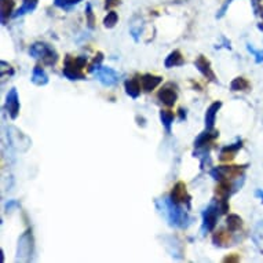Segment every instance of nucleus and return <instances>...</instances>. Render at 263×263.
<instances>
[{"mask_svg": "<svg viewBox=\"0 0 263 263\" xmlns=\"http://www.w3.org/2000/svg\"><path fill=\"white\" fill-rule=\"evenodd\" d=\"M251 88L250 82L244 78H236L230 83V91L238 92V91H248Z\"/></svg>", "mask_w": 263, "mask_h": 263, "instance_id": "nucleus-24", "label": "nucleus"}, {"mask_svg": "<svg viewBox=\"0 0 263 263\" xmlns=\"http://www.w3.org/2000/svg\"><path fill=\"white\" fill-rule=\"evenodd\" d=\"M223 208H222V204H220L219 200L214 199L211 203L208 204L207 208L201 212V216H203V223H201V233L207 234L211 233L212 230L215 229L216 223H218V219H219L220 215H223Z\"/></svg>", "mask_w": 263, "mask_h": 263, "instance_id": "nucleus-3", "label": "nucleus"}, {"mask_svg": "<svg viewBox=\"0 0 263 263\" xmlns=\"http://www.w3.org/2000/svg\"><path fill=\"white\" fill-rule=\"evenodd\" d=\"M33 254V237H32V232H26L21 236L20 241H18V252H17V260L22 262H29L32 259Z\"/></svg>", "mask_w": 263, "mask_h": 263, "instance_id": "nucleus-7", "label": "nucleus"}, {"mask_svg": "<svg viewBox=\"0 0 263 263\" xmlns=\"http://www.w3.org/2000/svg\"><path fill=\"white\" fill-rule=\"evenodd\" d=\"M92 74H94L95 79L105 87L116 86L121 79V73H119L117 70L112 69V68H109V66H102V65H101L100 68L95 70Z\"/></svg>", "mask_w": 263, "mask_h": 263, "instance_id": "nucleus-6", "label": "nucleus"}, {"mask_svg": "<svg viewBox=\"0 0 263 263\" xmlns=\"http://www.w3.org/2000/svg\"><path fill=\"white\" fill-rule=\"evenodd\" d=\"M185 65V58L182 57V52L179 50H174L168 54V57L164 61V66L167 69L171 68H178V66H183Z\"/></svg>", "mask_w": 263, "mask_h": 263, "instance_id": "nucleus-16", "label": "nucleus"}, {"mask_svg": "<svg viewBox=\"0 0 263 263\" xmlns=\"http://www.w3.org/2000/svg\"><path fill=\"white\" fill-rule=\"evenodd\" d=\"M246 168L247 165H220V167H214L210 171V175L218 182L230 181V179L244 177Z\"/></svg>", "mask_w": 263, "mask_h": 263, "instance_id": "nucleus-5", "label": "nucleus"}, {"mask_svg": "<svg viewBox=\"0 0 263 263\" xmlns=\"http://www.w3.org/2000/svg\"><path fill=\"white\" fill-rule=\"evenodd\" d=\"M83 0H54V6L62 10H70L74 6H78Z\"/></svg>", "mask_w": 263, "mask_h": 263, "instance_id": "nucleus-25", "label": "nucleus"}, {"mask_svg": "<svg viewBox=\"0 0 263 263\" xmlns=\"http://www.w3.org/2000/svg\"><path fill=\"white\" fill-rule=\"evenodd\" d=\"M212 242H214L216 247L233 246V244H232V240H230V234L223 232V230H219V232L214 233V236H212Z\"/></svg>", "mask_w": 263, "mask_h": 263, "instance_id": "nucleus-21", "label": "nucleus"}, {"mask_svg": "<svg viewBox=\"0 0 263 263\" xmlns=\"http://www.w3.org/2000/svg\"><path fill=\"white\" fill-rule=\"evenodd\" d=\"M102 61H104V54H102V52H97V55H95V58L92 60L91 65L88 66V72H90V73H94L95 70L98 69L101 65H102Z\"/></svg>", "mask_w": 263, "mask_h": 263, "instance_id": "nucleus-27", "label": "nucleus"}, {"mask_svg": "<svg viewBox=\"0 0 263 263\" xmlns=\"http://www.w3.org/2000/svg\"><path fill=\"white\" fill-rule=\"evenodd\" d=\"M124 88L129 98L138 100L139 95H141V88H142V86H141V82L137 80V79H128V80L124 82Z\"/></svg>", "mask_w": 263, "mask_h": 263, "instance_id": "nucleus-17", "label": "nucleus"}, {"mask_svg": "<svg viewBox=\"0 0 263 263\" xmlns=\"http://www.w3.org/2000/svg\"><path fill=\"white\" fill-rule=\"evenodd\" d=\"M179 120L181 121L186 120V110L183 108L179 109Z\"/></svg>", "mask_w": 263, "mask_h": 263, "instance_id": "nucleus-33", "label": "nucleus"}, {"mask_svg": "<svg viewBox=\"0 0 263 263\" xmlns=\"http://www.w3.org/2000/svg\"><path fill=\"white\" fill-rule=\"evenodd\" d=\"M30 82L33 83V84H36V86L43 87L46 86V84H48L50 79H48V74L46 73V70H44L42 66L37 65V66H35L33 70H32V78H30Z\"/></svg>", "mask_w": 263, "mask_h": 263, "instance_id": "nucleus-18", "label": "nucleus"}, {"mask_svg": "<svg viewBox=\"0 0 263 263\" xmlns=\"http://www.w3.org/2000/svg\"><path fill=\"white\" fill-rule=\"evenodd\" d=\"M37 3H39V0H24V3L21 5V7L15 10V13L13 14V18L22 17V15H25V14L35 11L36 7H37Z\"/></svg>", "mask_w": 263, "mask_h": 263, "instance_id": "nucleus-19", "label": "nucleus"}, {"mask_svg": "<svg viewBox=\"0 0 263 263\" xmlns=\"http://www.w3.org/2000/svg\"><path fill=\"white\" fill-rule=\"evenodd\" d=\"M226 226H228L230 233H234V232L240 230L242 226L241 216H238L237 214H229L228 218H226Z\"/></svg>", "mask_w": 263, "mask_h": 263, "instance_id": "nucleus-22", "label": "nucleus"}, {"mask_svg": "<svg viewBox=\"0 0 263 263\" xmlns=\"http://www.w3.org/2000/svg\"><path fill=\"white\" fill-rule=\"evenodd\" d=\"M170 197H171V200L175 201L177 204H185L187 210H190V207H192V205H190V204H192V196L187 193L185 182H177V183L174 185L171 193H170Z\"/></svg>", "mask_w": 263, "mask_h": 263, "instance_id": "nucleus-8", "label": "nucleus"}, {"mask_svg": "<svg viewBox=\"0 0 263 263\" xmlns=\"http://www.w3.org/2000/svg\"><path fill=\"white\" fill-rule=\"evenodd\" d=\"M86 17H87V24H88V28L92 29L95 26V17L94 13H92V7H91L90 3H87L86 6Z\"/></svg>", "mask_w": 263, "mask_h": 263, "instance_id": "nucleus-29", "label": "nucleus"}, {"mask_svg": "<svg viewBox=\"0 0 263 263\" xmlns=\"http://www.w3.org/2000/svg\"><path fill=\"white\" fill-rule=\"evenodd\" d=\"M219 137V133L215 131V129H204L201 134H199V137L194 139V147L196 149H207V146L212 145V142L215 141L216 138Z\"/></svg>", "mask_w": 263, "mask_h": 263, "instance_id": "nucleus-11", "label": "nucleus"}, {"mask_svg": "<svg viewBox=\"0 0 263 263\" xmlns=\"http://www.w3.org/2000/svg\"><path fill=\"white\" fill-rule=\"evenodd\" d=\"M174 120H175V116L171 110H160V121L163 124L164 129L167 134H171V128H173Z\"/></svg>", "mask_w": 263, "mask_h": 263, "instance_id": "nucleus-20", "label": "nucleus"}, {"mask_svg": "<svg viewBox=\"0 0 263 263\" xmlns=\"http://www.w3.org/2000/svg\"><path fill=\"white\" fill-rule=\"evenodd\" d=\"M242 147V141L238 139L237 142L233 145H229V146H223L219 152V160L220 161H232L236 157L237 152Z\"/></svg>", "mask_w": 263, "mask_h": 263, "instance_id": "nucleus-15", "label": "nucleus"}, {"mask_svg": "<svg viewBox=\"0 0 263 263\" xmlns=\"http://www.w3.org/2000/svg\"><path fill=\"white\" fill-rule=\"evenodd\" d=\"M256 26H258L259 30H262V32H263V21L260 22V24H258V25H256Z\"/></svg>", "mask_w": 263, "mask_h": 263, "instance_id": "nucleus-34", "label": "nucleus"}, {"mask_svg": "<svg viewBox=\"0 0 263 263\" xmlns=\"http://www.w3.org/2000/svg\"><path fill=\"white\" fill-rule=\"evenodd\" d=\"M247 50L255 57V62L256 64H262L263 62V50H258V48H255L252 44L247 43Z\"/></svg>", "mask_w": 263, "mask_h": 263, "instance_id": "nucleus-28", "label": "nucleus"}, {"mask_svg": "<svg viewBox=\"0 0 263 263\" xmlns=\"http://www.w3.org/2000/svg\"><path fill=\"white\" fill-rule=\"evenodd\" d=\"M194 66H196V69L199 70L200 73L203 74L205 79H208L210 82L218 83V79H216L215 72H214L211 68V62H210V61H208L205 57L204 55L197 57V60L194 61Z\"/></svg>", "mask_w": 263, "mask_h": 263, "instance_id": "nucleus-10", "label": "nucleus"}, {"mask_svg": "<svg viewBox=\"0 0 263 263\" xmlns=\"http://www.w3.org/2000/svg\"><path fill=\"white\" fill-rule=\"evenodd\" d=\"M139 82H141L142 90L145 91V92H152V91L155 90L156 87H159L160 84L163 83V78H160V76H155V74L146 73V74H142V76H141Z\"/></svg>", "mask_w": 263, "mask_h": 263, "instance_id": "nucleus-14", "label": "nucleus"}, {"mask_svg": "<svg viewBox=\"0 0 263 263\" xmlns=\"http://www.w3.org/2000/svg\"><path fill=\"white\" fill-rule=\"evenodd\" d=\"M29 55L35 60H42V62L47 66L55 65L58 61V54L55 52V50L50 47L48 44L40 43V42L30 46Z\"/></svg>", "mask_w": 263, "mask_h": 263, "instance_id": "nucleus-4", "label": "nucleus"}, {"mask_svg": "<svg viewBox=\"0 0 263 263\" xmlns=\"http://www.w3.org/2000/svg\"><path fill=\"white\" fill-rule=\"evenodd\" d=\"M6 110L9 113V116L11 120H17L20 116V109H21V104H20V97H18V91L15 87L10 88L6 97Z\"/></svg>", "mask_w": 263, "mask_h": 263, "instance_id": "nucleus-9", "label": "nucleus"}, {"mask_svg": "<svg viewBox=\"0 0 263 263\" xmlns=\"http://www.w3.org/2000/svg\"><path fill=\"white\" fill-rule=\"evenodd\" d=\"M255 197H258V199L263 203V190L262 189L255 190Z\"/></svg>", "mask_w": 263, "mask_h": 263, "instance_id": "nucleus-32", "label": "nucleus"}, {"mask_svg": "<svg viewBox=\"0 0 263 263\" xmlns=\"http://www.w3.org/2000/svg\"><path fill=\"white\" fill-rule=\"evenodd\" d=\"M156 207L171 228L187 229L192 223V218L189 216V214L181 207V204L173 201L170 196L156 200Z\"/></svg>", "mask_w": 263, "mask_h": 263, "instance_id": "nucleus-1", "label": "nucleus"}, {"mask_svg": "<svg viewBox=\"0 0 263 263\" xmlns=\"http://www.w3.org/2000/svg\"><path fill=\"white\" fill-rule=\"evenodd\" d=\"M14 0H2V24L6 25L9 17H13Z\"/></svg>", "mask_w": 263, "mask_h": 263, "instance_id": "nucleus-23", "label": "nucleus"}, {"mask_svg": "<svg viewBox=\"0 0 263 263\" xmlns=\"http://www.w3.org/2000/svg\"><path fill=\"white\" fill-rule=\"evenodd\" d=\"M87 65V57H70L66 55L65 58L64 69L62 74L70 82H78V80H86V74L83 73V68Z\"/></svg>", "mask_w": 263, "mask_h": 263, "instance_id": "nucleus-2", "label": "nucleus"}, {"mask_svg": "<svg viewBox=\"0 0 263 263\" xmlns=\"http://www.w3.org/2000/svg\"><path fill=\"white\" fill-rule=\"evenodd\" d=\"M222 108V102L220 101H215L214 104H211L208 106L207 112H205V116H204V123H205V129L211 131L214 129V125H215V119L216 115L219 112V109Z\"/></svg>", "mask_w": 263, "mask_h": 263, "instance_id": "nucleus-13", "label": "nucleus"}, {"mask_svg": "<svg viewBox=\"0 0 263 263\" xmlns=\"http://www.w3.org/2000/svg\"><path fill=\"white\" fill-rule=\"evenodd\" d=\"M157 98H159L165 106L171 108V106H174L175 102L178 101V92L177 90H174L173 88V84H167V86L163 87V88L159 91Z\"/></svg>", "mask_w": 263, "mask_h": 263, "instance_id": "nucleus-12", "label": "nucleus"}, {"mask_svg": "<svg viewBox=\"0 0 263 263\" xmlns=\"http://www.w3.org/2000/svg\"><path fill=\"white\" fill-rule=\"evenodd\" d=\"M117 21H119V15H117L116 11H109L108 15H106V17H105V20H104L105 28H109V29H112V28H115V26H116Z\"/></svg>", "mask_w": 263, "mask_h": 263, "instance_id": "nucleus-26", "label": "nucleus"}, {"mask_svg": "<svg viewBox=\"0 0 263 263\" xmlns=\"http://www.w3.org/2000/svg\"><path fill=\"white\" fill-rule=\"evenodd\" d=\"M120 5V0H106V3H105V9L108 10L110 7H115V6Z\"/></svg>", "mask_w": 263, "mask_h": 263, "instance_id": "nucleus-31", "label": "nucleus"}, {"mask_svg": "<svg viewBox=\"0 0 263 263\" xmlns=\"http://www.w3.org/2000/svg\"><path fill=\"white\" fill-rule=\"evenodd\" d=\"M14 207H20V203L18 201H15V200H10L9 203L6 204V211H11Z\"/></svg>", "mask_w": 263, "mask_h": 263, "instance_id": "nucleus-30", "label": "nucleus"}]
</instances>
